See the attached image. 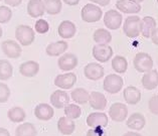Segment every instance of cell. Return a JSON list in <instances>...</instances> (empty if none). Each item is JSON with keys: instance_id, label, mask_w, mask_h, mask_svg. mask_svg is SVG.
Returning a JSON list of instances; mask_svg holds the SVG:
<instances>
[{"instance_id": "ee69618b", "label": "cell", "mask_w": 158, "mask_h": 136, "mask_svg": "<svg viewBox=\"0 0 158 136\" xmlns=\"http://www.w3.org/2000/svg\"><path fill=\"white\" fill-rule=\"evenodd\" d=\"M0 136H10L9 131L5 129V128L0 127Z\"/></svg>"}, {"instance_id": "7402d4cb", "label": "cell", "mask_w": 158, "mask_h": 136, "mask_svg": "<svg viewBox=\"0 0 158 136\" xmlns=\"http://www.w3.org/2000/svg\"><path fill=\"white\" fill-rule=\"evenodd\" d=\"M123 97L127 104L136 105L141 101V92L134 86H128L123 91Z\"/></svg>"}, {"instance_id": "b9f144b4", "label": "cell", "mask_w": 158, "mask_h": 136, "mask_svg": "<svg viewBox=\"0 0 158 136\" xmlns=\"http://www.w3.org/2000/svg\"><path fill=\"white\" fill-rule=\"evenodd\" d=\"M151 40H152V42L154 45H158V27H156L155 29H154V32H152V34H151Z\"/></svg>"}, {"instance_id": "9a60e30c", "label": "cell", "mask_w": 158, "mask_h": 136, "mask_svg": "<svg viewBox=\"0 0 158 136\" xmlns=\"http://www.w3.org/2000/svg\"><path fill=\"white\" fill-rule=\"evenodd\" d=\"M87 125L91 128L94 127H106L109 122L108 116L104 112H93L87 117Z\"/></svg>"}, {"instance_id": "7a4b0ae2", "label": "cell", "mask_w": 158, "mask_h": 136, "mask_svg": "<svg viewBox=\"0 0 158 136\" xmlns=\"http://www.w3.org/2000/svg\"><path fill=\"white\" fill-rule=\"evenodd\" d=\"M15 38L22 46H28L34 41L35 32L32 27L26 24H20L15 28Z\"/></svg>"}, {"instance_id": "5b68a950", "label": "cell", "mask_w": 158, "mask_h": 136, "mask_svg": "<svg viewBox=\"0 0 158 136\" xmlns=\"http://www.w3.org/2000/svg\"><path fill=\"white\" fill-rule=\"evenodd\" d=\"M134 68L139 73H147L153 69V59L147 53H138L133 60Z\"/></svg>"}, {"instance_id": "4dcf8cb0", "label": "cell", "mask_w": 158, "mask_h": 136, "mask_svg": "<svg viewBox=\"0 0 158 136\" xmlns=\"http://www.w3.org/2000/svg\"><path fill=\"white\" fill-rule=\"evenodd\" d=\"M45 12L49 15H57L63 9L61 0H44Z\"/></svg>"}, {"instance_id": "484cf974", "label": "cell", "mask_w": 158, "mask_h": 136, "mask_svg": "<svg viewBox=\"0 0 158 136\" xmlns=\"http://www.w3.org/2000/svg\"><path fill=\"white\" fill-rule=\"evenodd\" d=\"M57 129L63 135H71L76 129V123L73 119L67 117H60L57 121Z\"/></svg>"}, {"instance_id": "83f0119b", "label": "cell", "mask_w": 158, "mask_h": 136, "mask_svg": "<svg viewBox=\"0 0 158 136\" xmlns=\"http://www.w3.org/2000/svg\"><path fill=\"white\" fill-rule=\"evenodd\" d=\"M15 136H37V130L32 123L26 122L16 127Z\"/></svg>"}, {"instance_id": "8fae6325", "label": "cell", "mask_w": 158, "mask_h": 136, "mask_svg": "<svg viewBox=\"0 0 158 136\" xmlns=\"http://www.w3.org/2000/svg\"><path fill=\"white\" fill-rule=\"evenodd\" d=\"M77 83V76L74 73H65L57 75L55 79V85L61 90H69L72 89Z\"/></svg>"}, {"instance_id": "60d3db41", "label": "cell", "mask_w": 158, "mask_h": 136, "mask_svg": "<svg viewBox=\"0 0 158 136\" xmlns=\"http://www.w3.org/2000/svg\"><path fill=\"white\" fill-rule=\"evenodd\" d=\"M92 3H94V4H98L99 6H102V7H105V6H108L110 4L111 0H90Z\"/></svg>"}, {"instance_id": "4316f807", "label": "cell", "mask_w": 158, "mask_h": 136, "mask_svg": "<svg viewBox=\"0 0 158 136\" xmlns=\"http://www.w3.org/2000/svg\"><path fill=\"white\" fill-rule=\"evenodd\" d=\"M93 40L98 45H109L112 40V34L108 29L98 28L93 34Z\"/></svg>"}, {"instance_id": "cb8c5ba5", "label": "cell", "mask_w": 158, "mask_h": 136, "mask_svg": "<svg viewBox=\"0 0 158 136\" xmlns=\"http://www.w3.org/2000/svg\"><path fill=\"white\" fill-rule=\"evenodd\" d=\"M127 127L130 128L132 130L139 131L142 130L145 127L146 119L143 114L141 113H133L132 115L129 116V118L127 119Z\"/></svg>"}, {"instance_id": "e0dca14e", "label": "cell", "mask_w": 158, "mask_h": 136, "mask_svg": "<svg viewBox=\"0 0 158 136\" xmlns=\"http://www.w3.org/2000/svg\"><path fill=\"white\" fill-rule=\"evenodd\" d=\"M34 115L38 120L41 121H48L55 115L53 108L47 103H40L34 108Z\"/></svg>"}, {"instance_id": "2e32d148", "label": "cell", "mask_w": 158, "mask_h": 136, "mask_svg": "<svg viewBox=\"0 0 158 136\" xmlns=\"http://www.w3.org/2000/svg\"><path fill=\"white\" fill-rule=\"evenodd\" d=\"M76 32H77V26L74 22L70 20L61 21L59 27H57V33L64 40H70V38L74 37Z\"/></svg>"}, {"instance_id": "277c9868", "label": "cell", "mask_w": 158, "mask_h": 136, "mask_svg": "<svg viewBox=\"0 0 158 136\" xmlns=\"http://www.w3.org/2000/svg\"><path fill=\"white\" fill-rule=\"evenodd\" d=\"M124 81L117 74H110L108 75L103 82V88L109 94H117L123 88Z\"/></svg>"}, {"instance_id": "74e56055", "label": "cell", "mask_w": 158, "mask_h": 136, "mask_svg": "<svg viewBox=\"0 0 158 136\" xmlns=\"http://www.w3.org/2000/svg\"><path fill=\"white\" fill-rule=\"evenodd\" d=\"M148 108L154 115H158V95H154L148 101Z\"/></svg>"}, {"instance_id": "4fadbf2b", "label": "cell", "mask_w": 158, "mask_h": 136, "mask_svg": "<svg viewBox=\"0 0 158 136\" xmlns=\"http://www.w3.org/2000/svg\"><path fill=\"white\" fill-rule=\"evenodd\" d=\"M117 9L122 13L136 14L141 11V5L133 0H118L116 2Z\"/></svg>"}, {"instance_id": "e575fe53", "label": "cell", "mask_w": 158, "mask_h": 136, "mask_svg": "<svg viewBox=\"0 0 158 136\" xmlns=\"http://www.w3.org/2000/svg\"><path fill=\"white\" fill-rule=\"evenodd\" d=\"M12 18V10L5 5L0 6V23H8Z\"/></svg>"}, {"instance_id": "d6a6232c", "label": "cell", "mask_w": 158, "mask_h": 136, "mask_svg": "<svg viewBox=\"0 0 158 136\" xmlns=\"http://www.w3.org/2000/svg\"><path fill=\"white\" fill-rule=\"evenodd\" d=\"M13 75V67L7 60H0V80L7 81Z\"/></svg>"}, {"instance_id": "bcb514c9", "label": "cell", "mask_w": 158, "mask_h": 136, "mask_svg": "<svg viewBox=\"0 0 158 136\" xmlns=\"http://www.w3.org/2000/svg\"><path fill=\"white\" fill-rule=\"evenodd\" d=\"M2 34H3V30H2V28H1V26H0V38L2 37Z\"/></svg>"}, {"instance_id": "52a82bcc", "label": "cell", "mask_w": 158, "mask_h": 136, "mask_svg": "<svg viewBox=\"0 0 158 136\" xmlns=\"http://www.w3.org/2000/svg\"><path fill=\"white\" fill-rule=\"evenodd\" d=\"M1 49L3 53L9 59H18L22 53V49L20 44L12 40H7L2 41Z\"/></svg>"}, {"instance_id": "8d00e7d4", "label": "cell", "mask_w": 158, "mask_h": 136, "mask_svg": "<svg viewBox=\"0 0 158 136\" xmlns=\"http://www.w3.org/2000/svg\"><path fill=\"white\" fill-rule=\"evenodd\" d=\"M10 97V89L4 83H0V103H5Z\"/></svg>"}, {"instance_id": "7bdbcfd3", "label": "cell", "mask_w": 158, "mask_h": 136, "mask_svg": "<svg viewBox=\"0 0 158 136\" xmlns=\"http://www.w3.org/2000/svg\"><path fill=\"white\" fill-rule=\"evenodd\" d=\"M63 1H64L67 5L76 6V5H78V4H79L81 0H63Z\"/></svg>"}, {"instance_id": "ab89813d", "label": "cell", "mask_w": 158, "mask_h": 136, "mask_svg": "<svg viewBox=\"0 0 158 136\" xmlns=\"http://www.w3.org/2000/svg\"><path fill=\"white\" fill-rule=\"evenodd\" d=\"M5 4L11 7H17L22 3V0H4Z\"/></svg>"}, {"instance_id": "5bb4252c", "label": "cell", "mask_w": 158, "mask_h": 136, "mask_svg": "<svg viewBox=\"0 0 158 136\" xmlns=\"http://www.w3.org/2000/svg\"><path fill=\"white\" fill-rule=\"evenodd\" d=\"M51 104L56 109L64 108L67 105L70 103V96L64 90H56L51 95Z\"/></svg>"}, {"instance_id": "f35d334b", "label": "cell", "mask_w": 158, "mask_h": 136, "mask_svg": "<svg viewBox=\"0 0 158 136\" xmlns=\"http://www.w3.org/2000/svg\"><path fill=\"white\" fill-rule=\"evenodd\" d=\"M104 127H94L88 130L86 136H107L105 130L103 129Z\"/></svg>"}, {"instance_id": "681fc988", "label": "cell", "mask_w": 158, "mask_h": 136, "mask_svg": "<svg viewBox=\"0 0 158 136\" xmlns=\"http://www.w3.org/2000/svg\"><path fill=\"white\" fill-rule=\"evenodd\" d=\"M0 1H1V0H0Z\"/></svg>"}, {"instance_id": "1f68e13d", "label": "cell", "mask_w": 158, "mask_h": 136, "mask_svg": "<svg viewBox=\"0 0 158 136\" xmlns=\"http://www.w3.org/2000/svg\"><path fill=\"white\" fill-rule=\"evenodd\" d=\"M128 68V62L123 56H116L112 60V69L118 74H124Z\"/></svg>"}, {"instance_id": "ffe728a7", "label": "cell", "mask_w": 158, "mask_h": 136, "mask_svg": "<svg viewBox=\"0 0 158 136\" xmlns=\"http://www.w3.org/2000/svg\"><path fill=\"white\" fill-rule=\"evenodd\" d=\"M45 12L44 0H29L27 3V13L30 17H41Z\"/></svg>"}, {"instance_id": "8992f818", "label": "cell", "mask_w": 158, "mask_h": 136, "mask_svg": "<svg viewBox=\"0 0 158 136\" xmlns=\"http://www.w3.org/2000/svg\"><path fill=\"white\" fill-rule=\"evenodd\" d=\"M104 24L110 30H116L122 24V14L116 9H110L104 14Z\"/></svg>"}, {"instance_id": "d6986e66", "label": "cell", "mask_w": 158, "mask_h": 136, "mask_svg": "<svg viewBox=\"0 0 158 136\" xmlns=\"http://www.w3.org/2000/svg\"><path fill=\"white\" fill-rule=\"evenodd\" d=\"M40 72V64L34 61H27L19 66V73L26 78L35 77Z\"/></svg>"}, {"instance_id": "f6af8a7d", "label": "cell", "mask_w": 158, "mask_h": 136, "mask_svg": "<svg viewBox=\"0 0 158 136\" xmlns=\"http://www.w3.org/2000/svg\"><path fill=\"white\" fill-rule=\"evenodd\" d=\"M123 136H142L139 133H136V132H133V131H129V132H126V133L123 135Z\"/></svg>"}, {"instance_id": "d590c367", "label": "cell", "mask_w": 158, "mask_h": 136, "mask_svg": "<svg viewBox=\"0 0 158 136\" xmlns=\"http://www.w3.org/2000/svg\"><path fill=\"white\" fill-rule=\"evenodd\" d=\"M34 28H35V32L40 34H45L48 32L49 30V24L47 20L44 19H38L34 24Z\"/></svg>"}, {"instance_id": "7dc6e473", "label": "cell", "mask_w": 158, "mask_h": 136, "mask_svg": "<svg viewBox=\"0 0 158 136\" xmlns=\"http://www.w3.org/2000/svg\"><path fill=\"white\" fill-rule=\"evenodd\" d=\"M133 1H136V2H138V3H141V2H143L144 0H133Z\"/></svg>"}, {"instance_id": "d4e9b609", "label": "cell", "mask_w": 158, "mask_h": 136, "mask_svg": "<svg viewBox=\"0 0 158 136\" xmlns=\"http://www.w3.org/2000/svg\"><path fill=\"white\" fill-rule=\"evenodd\" d=\"M90 106L94 110H104L107 106V99L105 95H103L100 92H92L90 94V99H89Z\"/></svg>"}, {"instance_id": "ba28073f", "label": "cell", "mask_w": 158, "mask_h": 136, "mask_svg": "<svg viewBox=\"0 0 158 136\" xmlns=\"http://www.w3.org/2000/svg\"><path fill=\"white\" fill-rule=\"evenodd\" d=\"M92 53L94 59L100 63H107L113 57V49L109 45H96Z\"/></svg>"}, {"instance_id": "f546056e", "label": "cell", "mask_w": 158, "mask_h": 136, "mask_svg": "<svg viewBox=\"0 0 158 136\" xmlns=\"http://www.w3.org/2000/svg\"><path fill=\"white\" fill-rule=\"evenodd\" d=\"M7 117L13 123H20L26 118L25 111L21 107H12L7 112Z\"/></svg>"}, {"instance_id": "7c38bea8", "label": "cell", "mask_w": 158, "mask_h": 136, "mask_svg": "<svg viewBox=\"0 0 158 136\" xmlns=\"http://www.w3.org/2000/svg\"><path fill=\"white\" fill-rule=\"evenodd\" d=\"M105 74V70L102 65L98 63H89L84 69V75L88 80L98 81L102 79Z\"/></svg>"}, {"instance_id": "30bf717a", "label": "cell", "mask_w": 158, "mask_h": 136, "mask_svg": "<svg viewBox=\"0 0 158 136\" xmlns=\"http://www.w3.org/2000/svg\"><path fill=\"white\" fill-rule=\"evenodd\" d=\"M109 116L115 122H123L128 116V108L123 103H114L110 106Z\"/></svg>"}, {"instance_id": "ac0fdd59", "label": "cell", "mask_w": 158, "mask_h": 136, "mask_svg": "<svg viewBox=\"0 0 158 136\" xmlns=\"http://www.w3.org/2000/svg\"><path fill=\"white\" fill-rule=\"evenodd\" d=\"M142 86L146 90H154L158 87V71L151 70L147 73H144L141 80Z\"/></svg>"}, {"instance_id": "836d02e7", "label": "cell", "mask_w": 158, "mask_h": 136, "mask_svg": "<svg viewBox=\"0 0 158 136\" xmlns=\"http://www.w3.org/2000/svg\"><path fill=\"white\" fill-rule=\"evenodd\" d=\"M64 114L67 117L71 119H78L82 115V109H81L77 104H70L69 103L67 106L64 108Z\"/></svg>"}, {"instance_id": "3957f363", "label": "cell", "mask_w": 158, "mask_h": 136, "mask_svg": "<svg viewBox=\"0 0 158 136\" xmlns=\"http://www.w3.org/2000/svg\"><path fill=\"white\" fill-rule=\"evenodd\" d=\"M140 23L141 18L138 15H130L123 24V32L129 38H135L140 36Z\"/></svg>"}, {"instance_id": "603a6c76", "label": "cell", "mask_w": 158, "mask_h": 136, "mask_svg": "<svg viewBox=\"0 0 158 136\" xmlns=\"http://www.w3.org/2000/svg\"><path fill=\"white\" fill-rule=\"evenodd\" d=\"M156 28V20L152 16H145L141 19L140 33L145 38H150L151 34Z\"/></svg>"}, {"instance_id": "c3c4849f", "label": "cell", "mask_w": 158, "mask_h": 136, "mask_svg": "<svg viewBox=\"0 0 158 136\" xmlns=\"http://www.w3.org/2000/svg\"><path fill=\"white\" fill-rule=\"evenodd\" d=\"M157 4H158V0H157Z\"/></svg>"}, {"instance_id": "6da1fadb", "label": "cell", "mask_w": 158, "mask_h": 136, "mask_svg": "<svg viewBox=\"0 0 158 136\" xmlns=\"http://www.w3.org/2000/svg\"><path fill=\"white\" fill-rule=\"evenodd\" d=\"M103 11L101 7L94 4V3H88L85 5L81 11V17L82 20L86 23H94L101 20Z\"/></svg>"}, {"instance_id": "f1b7e54d", "label": "cell", "mask_w": 158, "mask_h": 136, "mask_svg": "<svg viewBox=\"0 0 158 136\" xmlns=\"http://www.w3.org/2000/svg\"><path fill=\"white\" fill-rule=\"evenodd\" d=\"M71 98L77 104H86L90 99V93L84 88H77L71 93Z\"/></svg>"}, {"instance_id": "9c48e42d", "label": "cell", "mask_w": 158, "mask_h": 136, "mask_svg": "<svg viewBox=\"0 0 158 136\" xmlns=\"http://www.w3.org/2000/svg\"><path fill=\"white\" fill-rule=\"evenodd\" d=\"M79 64L78 57L74 53H63L57 60V66L64 72H70L77 68Z\"/></svg>"}, {"instance_id": "44dd1931", "label": "cell", "mask_w": 158, "mask_h": 136, "mask_svg": "<svg viewBox=\"0 0 158 136\" xmlns=\"http://www.w3.org/2000/svg\"><path fill=\"white\" fill-rule=\"evenodd\" d=\"M69 48V44L64 40H57L52 42L47 46L45 53L49 57H60L65 53V50Z\"/></svg>"}]
</instances>
